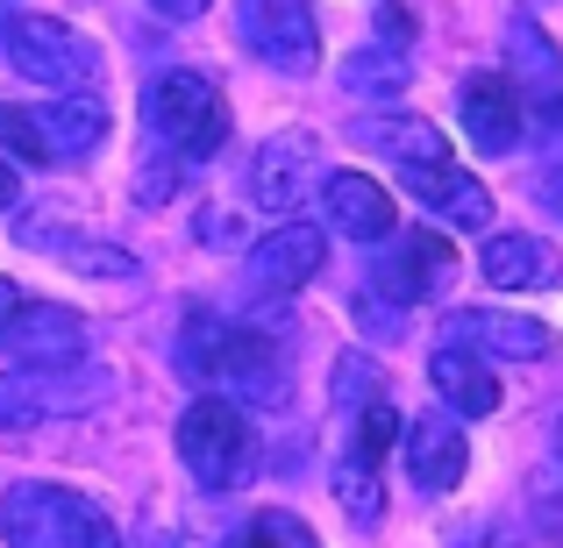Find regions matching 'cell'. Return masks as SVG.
<instances>
[{"label":"cell","mask_w":563,"mask_h":548,"mask_svg":"<svg viewBox=\"0 0 563 548\" xmlns=\"http://www.w3.org/2000/svg\"><path fill=\"white\" fill-rule=\"evenodd\" d=\"M179 370L192 384H207L214 399H257V406L286 399V357H278V343H264L257 328L221 321V314H186Z\"/></svg>","instance_id":"cell-1"},{"label":"cell","mask_w":563,"mask_h":548,"mask_svg":"<svg viewBox=\"0 0 563 548\" xmlns=\"http://www.w3.org/2000/svg\"><path fill=\"white\" fill-rule=\"evenodd\" d=\"M0 535H8V548H122L114 513L100 499L71 492V484H43V478L8 484Z\"/></svg>","instance_id":"cell-2"},{"label":"cell","mask_w":563,"mask_h":548,"mask_svg":"<svg viewBox=\"0 0 563 548\" xmlns=\"http://www.w3.org/2000/svg\"><path fill=\"white\" fill-rule=\"evenodd\" d=\"M179 456L192 470V484L207 492H235V484L257 478V427L235 399H192L186 421H179Z\"/></svg>","instance_id":"cell-3"},{"label":"cell","mask_w":563,"mask_h":548,"mask_svg":"<svg viewBox=\"0 0 563 548\" xmlns=\"http://www.w3.org/2000/svg\"><path fill=\"white\" fill-rule=\"evenodd\" d=\"M143 114H151V128L186 157V165H207V157L229 143V108H221V93H214L207 71H186V65L157 71V79L143 86Z\"/></svg>","instance_id":"cell-4"},{"label":"cell","mask_w":563,"mask_h":548,"mask_svg":"<svg viewBox=\"0 0 563 548\" xmlns=\"http://www.w3.org/2000/svg\"><path fill=\"white\" fill-rule=\"evenodd\" d=\"M8 65L22 71L29 86H51V93H71L100 71V43L79 36L57 14H14L8 22Z\"/></svg>","instance_id":"cell-5"},{"label":"cell","mask_w":563,"mask_h":548,"mask_svg":"<svg viewBox=\"0 0 563 548\" xmlns=\"http://www.w3.org/2000/svg\"><path fill=\"white\" fill-rule=\"evenodd\" d=\"M235 29H243V43L272 71H286V79H307V71L321 65L314 0H235Z\"/></svg>","instance_id":"cell-6"},{"label":"cell","mask_w":563,"mask_h":548,"mask_svg":"<svg viewBox=\"0 0 563 548\" xmlns=\"http://www.w3.org/2000/svg\"><path fill=\"white\" fill-rule=\"evenodd\" d=\"M450 278H456V249H450L442 228H393L378 243V257H372V286L385 300H399V306L435 300Z\"/></svg>","instance_id":"cell-7"},{"label":"cell","mask_w":563,"mask_h":548,"mask_svg":"<svg viewBox=\"0 0 563 548\" xmlns=\"http://www.w3.org/2000/svg\"><path fill=\"white\" fill-rule=\"evenodd\" d=\"M0 349L22 370H71V364H86V321L57 300H22L14 321L0 328Z\"/></svg>","instance_id":"cell-8"},{"label":"cell","mask_w":563,"mask_h":548,"mask_svg":"<svg viewBox=\"0 0 563 548\" xmlns=\"http://www.w3.org/2000/svg\"><path fill=\"white\" fill-rule=\"evenodd\" d=\"M442 343H450V349H471V357L536 364V357H550L556 335L542 328L536 314H507V306H456V314L442 321Z\"/></svg>","instance_id":"cell-9"},{"label":"cell","mask_w":563,"mask_h":548,"mask_svg":"<svg viewBox=\"0 0 563 548\" xmlns=\"http://www.w3.org/2000/svg\"><path fill=\"white\" fill-rule=\"evenodd\" d=\"M456 114H464L471 150H485V157L521 150V136H528V122H521L528 100H521V86H514L507 71H471L464 93H456Z\"/></svg>","instance_id":"cell-10"},{"label":"cell","mask_w":563,"mask_h":548,"mask_svg":"<svg viewBox=\"0 0 563 548\" xmlns=\"http://www.w3.org/2000/svg\"><path fill=\"white\" fill-rule=\"evenodd\" d=\"M321 257H329V235H321L314 221L286 214L278 228H264L257 243H250V286L257 292H300L307 278L321 271Z\"/></svg>","instance_id":"cell-11"},{"label":"cell","mask_w":563,"mask_h":548,"mask_svg":"<svg viewBox=\"0 0 563 548\" xmlns=\"http://www.w3.org/2000/svg\"><path fill=\"white\" fill-rule=\"evenodd\" d=\"M399 186L435 221H450V228H493V192L471 179L464 165H450V157L442 165H399Z\"/></svg>","instance_id":"cell-12"},{"label":"cell","mask_w":563,"mask_h":548,"mask_svg":"<svg viewBox=\"0 0 563 548\" xmlns=\"http://www.w3.org/2000/svg\"><path fill=\"white\" fill-rule=\"evenodd\" d=\"M321 206H329L335 235H350V243H385V235L399 228L393 192H385L372 171H329V179H321Z\"/></svg>","instance_id":"cell-13"},{"label":"cell","mask_w":563,"mask_h":548,"mask_svg":"<svg viewBox=\"0 0 563 548\" xmlns=\"http://www.w3.org/2000/svg\"><path fill=\"white\" fill-rule=\"evenodd\" d=\"M464 470H471V441L450 427V413H428V421L407 427V478L421 484L428 499L456 492V484H464Z\"/></svg>","instance_id":"cell-14"},{"label":"cell","mask_w":563,"mask_h":548,"mask_svg":"<svg viewBox=\"0 0 563 548\" xmlns=\"http://www.w3.org/2000/svg\"><path fill=\"white\" fill-rule=\"evenodd\" d=\"M507 71L528 86V100H536L542 128H563V57H556V43L542 36L528 14L507 29Z\"/></svg>","instance_id":"cell-15"},{"label":"cell","mask_w":563,"mask_h":548,"mask_svg":"<svg viewBox=\"0 0 563 548\" xmlns=\"http://www.w3.org/2000/svg\"><path fill=\"white\" fill-rule=\"evenodd\" d=\"M478 271H485V286H507V292H556L563 286V257L542 235H493L478 249Z\"/></svg>","instance_id":"cell-16"},{"label":"cell","mask_w":563,"mask_h":548,"mask_svg":"<svg viewBox=\"0 0 563 548\" xmlns=\"http://www.w3.org/2000/svg\"><path fill=\"white\" fill-rule=\"evenodd\" d=\"M314 165H321V143L300 136V128L257 143V157H250V192H257V206H292L307 192V171Z\"/></svg>","instance_id":"cell-17"},{"label":"cell","mask_w":563,"mask_h":548,"mask_svg":"<svg viewBox=\"0 0 563 548\" xmlns=\"http://www.w3.org/2000/svg\"><path fill=\"white\" fill-rule=\"evenodd\" d=\"M428 384H435V392L450 399V413H464V421H485V413L499 406V378L485 370V357H471V349H450V343L428 357Z\"/></svg>","instance_id":"cell-18"},{"label":"cell","mask_w":563,"mask_h":548,"mask_svg":"<svg viewBox=\"0 0 563 548\" xmlns=\"http://www.w3.org/2000/svg\"><path fill=\"white\" fill-rule=\"evenodd\" d=\"M36 128H43V150L51 157H86V150H100V136H108V100L65 93V100H51V108L36 114Z\"/></svg>","instance_id":"cell-19"},{"label":"cell","mask_w":563,"mask_h":548,"mask_svg":"<svg viewBox=\"0 0 563 548\" xmlns=\"http://www.w3.org/2000/svg\"><path fill=\"white\" fill-rule=\"evenodd\" d=\"M364 136H372L378 150H393V165H442V157H450V136H442L435 122H421V114H393V122L364 128Z\"/></svg>","instance_id":"cell-20"},{"label":"cell","mask_w":563,"mask_h":548,"mask_svg":"<svg viewBox=\"0 0 563 548\" xmlns=\"http://www.w3.org/2000/svg\"><path fill=\"white\" fill-rule=\"evenodd\" d=\"M335 499H343V513H350L357 527H372V521H378L385 492H378V463H372V456L343 449V463H335Z\"/></svg>","instance_id":"cell-21"},{"label":"cell","mask_w":563,"mask_h":548,"mask_svg":"<svg viewBox=\"0 0 563 548\" xmlns=\"http://www.w3.org/2000/svg\"><path fill=\"white\" fill-rule=\"evenodd\" d=\"M51 406H57L51 378H22V370H0V427H36V421H51Z\"/></svg>","instance_id":"cell-22"},{"label":"cell","mask_w":563,"mask_h":548,"mask_svg":"<svg viewBox=\"0 0 563 548\" xmlns=\"http://www.w3.org/2000/svg\"><path fill=\"white\" fill-rule=\"evenodd\" d=\"M407 79H413V65H407L399 51H393V57H385V51H350V57H343V86H350V93H378V100H393Z\"/></svg>","instance_id":"cell-23"},{"label":"cell","mask_w":563,"mask_h":548,"mask_svg":"<svg viewBox=\"0 0 563 548\" xmlns=\"http://www.w3.org/2000/svg\"><path fill=\"white\" fill-rule=\"evenodd\" d=\"M393 441H399V406L385 392H372L357 406V435H350V449L372 456V463H385V456H393Z\"/></svg>","instance_id":"cell-24"},{"label":"cell","mask_w":563,"mask_h":548,"mask_svg":"<svg viewBox=\"0 0 563 548\" xmlns=\"http://www.w3.org/2000/svg\"><path fill=\"white\" fill-rule=\"evenodd\" d=\"M0 150L22 157V165H51V150H43V128L29 108H0Z\"/></svg>","instance_id":"cell-25"},{"label":"cell","mask_w":563,"mask_h":548,"mask_svg":"<svg viewBox=\"0 0 563 548\" xmlns=\"http://www.w3.org/2000/svg\"><path fill=\"white\" fill-rule=\"evenodd\" d=\"M71 264L79 271H100V278H136V257L114 243H71Z\"/></svg>","instance_id":"cell-26"},{"label":"cell","mask_w":563,"mask_h":548,"mask_svg":"<svg viewBox=\"0 0 563 548\" xmlns=\"http://www.w3.org/2000/svg\"><path fill=\"white\" fill-rule=\"evenodd\" d=\"M172 192H179V171H172V165H143V179H136V200H172Z\"/></svg>","instance_id":"cell-27"},{"label":"cell","mask_w":563,"mask_h":548,"mask_svg":"<svg viewBox=\"0 0 563 548\" xmlns=\"http://www.w3.org/2000/svg\"><path fill=\"white\" fill-rule=\"evenodd\" d=\"M456 548H521V535L499 527V521H485V527H471V535H456Z\"/></svg>","instance_id":"cell-28"},{"label":"cell","mask_w":563,"mask_h":548,"mask_svg":"<svg viewBox=\"0 0 563 548\" xmlns=\"http://www.w3.org/2000/svg\"><path fill=\"white\" fill-rule=\"evenodd\" d=\"M264 521H272V535H278V548H321V541L307 535L300 521H292V513H264Z\"/></svg>","instance_id":"cell-29"},{"label":"cell","mask_w":563,"mask_h":548,"mask_svg":"<svg viewBox=\"0 0 563 548\" xmlns=\"http://www.w3.org/2000/svg\"><path fill=\"white\" fill-rule=\"evenodd\" d=\"M157 14H165V22H200L207 8H214V0H151Z\"/></svg>","instance_id":"cell-30"},{"label":"cell","mask_w":563,"mask_h":548,"mask_svg":"<svg viewBox=\"0 0 563 548\" xmlns=\"http://www.w3.org/2000/svg\"><path fill=\"white\" fill-rule=\"evenodd\" d=\"M221 548H278V535H272V521H250L243 535H229Z\"/></svg>","instance_id":"cell-31"},{"label":"cell","mask_w":563,"mask_h":548,"mask_svg":"<svg viewBox=\"0 0 563 548\" xmlns=\"http://www.w3.org/2000/svg\"><path fill=\"white\" fill-rule=\"evenodd\" d=\"M200 243H235V214H200Z\"/></svg>","instance_id":"cell-32"},{"label":"cell","mask_w":563,"mask_h":548,"mask_svg":"<svg viewBox=\"0 0 563 548\" xmlns=\"http://www.w3.org/2000/svg\"><path fill=\"white\" fill-rule=\"evenodd\" d=\"M14 200H22V171H14V165H8V157H0V214H8V206H14Z\"/></svg>","instance_id":"cell-33"},{"label":"cell","mask_w":563,"mask_h":548,"mask_svg":"<svg viewBox=\"0 0 563 548\" xmlns=\"http://www.w3.org/2000/svg\"><path fill=\"white\" fill-rule=\"evenodd\" d=\"M378 36H399V43H407V36H413V22H407L399 8H378Z\"/></svg>","instance_id":"cell-34"},{"label":"cell","mask_w":563,"mask_h":548,"mask_svg":"<svg viewBox=\"0 0 563 548\" xmlns=\"http://www.w3.org/2000/svg\"><path fill=\"white\" fill-rule=\"evenodd\" d=\"M14 306H22V292H14V278H0V328L14 321Z\"/></svg>","instance_id":"cell-35"},{"label":"cell","mask_w":563,"mask_h":548,"mask_svg":"<svg viewBox=\"0 0 563 548\" xmlns=\"http://www.w3.org/2000/svg\"><path fill=\"white\" fill-rule=\"evenodd\" d=\"M542 527H550V535L563 541V499H550V506H542Z\"/></svg>","instance_id":"cell-36"},{"label":"cell","mask_w":563,"mask_h":548,"mask_svg":"<svg viewBox=\"0 0 563 548\" xmlns=\"http://www.w3.org/2000/svg\"><path fill=\"white\" fill-rule=\"evenodd\" d=\"M136 548H186V541H179V535H165V527H151V535H143Z\"/></svg>","instance_id":"cell-37"},{"label":"cell","mask_w":563,"mask_h":548,"mask_svg":"<svg viewBox=\"0 0 563 548\" xmlns=\"http://www.w3.org/2000/svg\"><path fill=\"white\" fill-rule=\"evenodd\" d=\"M542 206H550V214H563V179H550V186H542Z\"/></svg>","instance_id":"cell-38"},{"label":"cell","mask_w":563,"mask_h":548,"mask_svg":"<svg viewBox=\"0 0 563 548\" xmlns=\"http://www.w3.org/2000/svg\"><path fill=\"white\" fill-rule=\"evenodd\" d=\"M556 463H563V427H556Z\"/></svg>","instance_id":"cell-39"},{"label":"cell","mask_w":563,"mask_h":548,"mask_svg":"<svg viewBox=\"0 0 563 548\" xmlns=\"http://www.w3.org/2000/svg\"><path fill=\"white\" fill-rule=\"evenodd\" d=\"M528 8H542V0H528Z\"/></svg>","instance_id":"cell-40"}]
</instances>
